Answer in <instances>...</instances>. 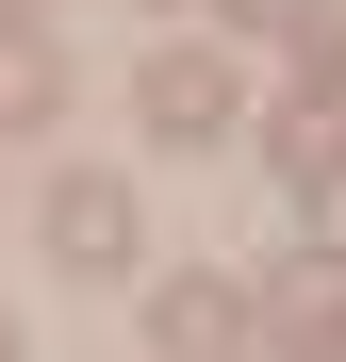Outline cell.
Returning a JSON list of instances; mask_svg holds the SVG:
<instances>
[{
    "label": "cell",
    "mask_w": 346,
    "mask_h": 362,
    "mask_svg": "<svg viewBox=\"0 0 346 362\" xmlns=\"http://www.w3.org/2000/svg\"><path fill=\"white\" fill-rule=\"evenodd\" d=\"M50 247H67L83 280H115L132 264V198H115V181H67V198H50Z\"/></svg>",
    "instance_id": "7a4b0ae2"
},
{
    "label": "cell",
    "mask_w": 346,
    "mask_h": 362,
    "mask_svg": "<svg viewBox=\"0 0 346 362\" xmlns=\"http://www.w3.org/2000/svg\"><path fill=\"white\" fill-rule=\"evenodd\" d=\"M231 329H248L231 280H182V296H165V346H182V362H231Z\"/></svg>",
    "instance_id": "3957f363"
},
{
    "label": "cell",
    "mask_w": 346,
    "mask_h": 362,
    "mask_svg": "<svg viewBox=\"0 0 346 362\" xmlns=\"http://www.w3.org/2000/svg\"><path fill=\"white\" fill-rule=\"evenodd\" d=\"M0 362H17V329H0Z\"/></svg>",
    "instance_id": "5b68a950"
},
{
    "label": "cell",
    "mask_w": 346,
    "mask_h": 362,
    "mask_svg": "<svg viewBox=\"0 0 346 362\" xmlns=\"http://www.w3.org/2000/svg\"><path fill=\"white\" fill-rule=\"evenodd\" d=\"M50 99H67V83H50V49L0 33V132H50Z\"/></svg>",
    "instance_id": "277c9868"
},
{
    "label": "cell",
    "mask_w": 346,
    "mask_h": 362,
    "mask_svg": "<svg viewBox=\"0 0 346 362\" xmlns=\"http://www.w3.org/2000/svg\"><path fill=\"white\" fill-rule=\"evenodd\" d=\"M149 132H165V148L231 132V66H214V49H165V66H149Z\"/></svg>",
    "instance_id": "6da1fadb"
}]
</instances>
